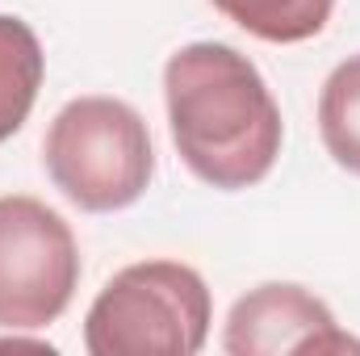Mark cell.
Instances as JSON below:
<instances>
[{
  "instance_id": "1",
  "label": "cell",
  "mask_w": 360,
  "mask_h": 356,
  "mask_svg": "<svg viewBox=\"0 0 360 356\" xmlns=\"http://www.w3.org/2000/svg\"><path fill=\"white\" fill-rule=\"evenodd\" d=\"M168 126L188 172L214 189H252L285 139L281 105L260 68L226 42H188L164 68Z\"/></svg>"
},
{
  "instance_id": "2",
  "label": "cell",
  "mask_w": 360,
  "mask_h": 356,
  "mask_svg": "<svg viewBox=\"0 0 360 356\" xmlns=\"http://www.w3.org/2000/svg\"><path fill=\"white\" fill-rule=\"evenodd\" d=\"M42 160L55 189L89 214L134 205L155 177L151 130L143 113L117 96L68 101L46 130Z\"/></svg>"
},
{
  "instance_id": "3",
  "label": "cell",
  "mask_w": 360,
  "mask_h": 356,
  "mask_svg": "<svg viewBox=\"0 0 360 356\" xmlns=\"http://www.w3.org/2000/svg\"><path fill=\"white\" fill-rule=\"evenodd\" d=\"M210 285L180 260H143L105 281L84 319L92 356H197L210 340Z\"/></svg>"
},
{
  "instance_id": "4",
  "label": "cell",
  "mask_w": 360,
  "mask_h": 356,
  "mask_svg": "<svg viewBox=\"0 0 360 356\" xmlns=\"http://www.w3.org/2000/svg\"><path fill=\"white\" fill-rule=\"evenodd\" d=\"M80 285V248L63 214L38 197H0V327L42 331Z\"/></svg>"
},
{
  "instance_id": "5",
  "label": "cell",
  "mask_w": 360,
  "mask_h": 356,
  "mask_svg": "<svg viewBox=\"0 0 360 356\" xmlns=\"http://www.w3.org/2000/svg\"><path fill=\"white\" fill-rule=\"evenodd\" d=\"M222 348L231 356H306L360 352V340L340 331L331 306L302 285L269 281L231 306Z\"/></svg>"
},
{
  "instance_id": "6",
  "label": "cell",
  "mask_w": 360,
  "mask_h": 356,
  "mask_svg": "<svg viewBox=\"0 0 360 356\" xmlns=\"http://www.w3.org/2000/svg\"><path fill=\"white\" fill-rule=\"evenodd\" d=\"M42 72L46 55L38 34L21 17L0 13V143L25 126L42 89Z\"/></svg>"
},
{
  "instance_id": "7",
  "label": "cell",
  "mask_w": 360,
  "mask_h": 356,
  "mask_svg": "<svg viewBox=\"0 0 360 356\" xmlns=\"http://www.w3.org/2000/svg\"><path fill=\"white\" fill-rule=\"evenodd\" d=\"M214 8L235 21L239 30L264 38V42H306L314 34H323V25L331 21L335 0H214Z\"/></svg>"
},
{
  "instance_id": "8",
  "label": "cell",
  "mask_w": 360,
  "mask_h": 356,
  "mask_svg": "<svg viewBox=\"0 0 360 356\" xmlns=\"http://www.w3.org/2000/svg\"><path fill=\"white\" fill-rule=\"evenodd\" d=\"M319 134L327 155L360 177V55L344 59L319 92Z\"/></svg>"
}]
</instances>
